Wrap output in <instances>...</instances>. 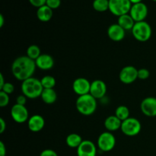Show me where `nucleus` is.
Returning a JSON list of instances; mask_svg holds the SVG:
<instances>
[{"instance_id": "423d86ee", "label": "nucleus", "mask_w": 156, "mask_h": 156, "mask_svg": "<svg viewBox=\"0 0 156 156\" xmlns=\"http://www.w3.org/2000/svg\"><path fill=\"white\" fill-rule=\"evenodd\" d=\"M122 133L127 136H135L140 133L142 129L141 123L139 120L134 117H129L122 122Z\"/></svg>"}, {"instance_id": "4be33fe9", "label": "nucleus", "mask_w": 156, "mask_h": 156, "mask_svg": "<svg viewBox=\"0 0 156 156\" xmlns=\"http://www.w3.org/2000/svg\"><path fill=\"white\" fill-rule=\"evenodd\" d=\"M82 141L83 140H82V136L77 133L69 134L66 139V143L67 146L73 149H77L82 143Z\"/></svg>"}, {"instance_id": "72a5a7b5", "label": "nucleus", "mask_w": 156, "mask_h": 156, "mask_svg": "<svg viewBox=\"0 0 156 156\" xmlns=\"http://www.w3.org/2000/svg\"><path fill=\"white\" fill-rule=\"evenodd\" d=\"M6 129V123L3 118H0V133L2 134Z\"/></svg>"}, {"instance_id": "f8f14e48", "label": "nucleus", "mask_w": 156, "mask_h": 156, "mask_svg": "<svg viewBox=\"0 0 156 156\" xmlns=\"http://www.w3.org/2000/svg\"><path fill=\"white\" fill-rule=\"evenodd\" d=\"M140 108L143 114L146 117H156V98L147 97L143 99Z\"/></svg>"}, {"instance_id": "9b49d317", "label": "nucleus", "mask_w": 156, "mask_h": 156, "mask_svg": "<svg viewBox=\"0 0 156 156\" xmlns=\"http://www.w3.org/2000/svg\"><path fill=\"white\" fill-rule=\"evenodd\" d=\"M91 83L85 78H77L73 83V89L74 92L79 96L85 95L90 93Z\"/></svg>"}, {"instance_id": "5701e85b", "label": "nucleus", "mask_w": 156, "mask_h": 156, "mask_svg": "<svg viewBox=\"0 0 156 156\" xmlns=\"http://www.w3.org/2000/svg\"><path fill=\"white\" fill-rule=\"evenodd\" d=\"M93 9L98 12H104L109 10V0H94Z\"/></svg>"}, {"instance_id": "c9c22d12", "label": "nucleus", "mask_w": 156, "mask_h": 156, "mask_svg": "<svg viewBox=\"0 0 156 156\" xmlns=\"http://www.w3.org/2000/svg\"><path fill=\"white\" fill-rule=\"evenodd\" d=\"M6 82H5V79H4V76H3L2 73H0V89L3 87V85L5 84Z\"/></svg>"}, {"instance_id": "bb28decb", "label": "nucleus", "mask_w": 156, "mask_h": 156, "mask_svg": "<svg viewBox=\"0 0 156 156\" xmlns=\"http://www.w3.org/2000/svg\"><path fill=\"white\" fill-rule=\"evenodd\" d=\"M10 101V98H9V94H6V93L3 92V91H0V107L1 108H5L7 106Z\"/></svg>"}, {"instance_id": "6e6552de", "label": "nucleus", "mask_w": 156, "mask_h": 156, "mask_svg": "<svg viewBox=\"0 0 156 156\" xmlns=\"http://www.w3.org/2000/svg\"><path fill=\"white\" fill-rule=\"evenodd\" d=\"M11 117L17 123H24L29 120V113L24 105L15 104L11 108Z\"/></svg>"}, {"instance_id": "a878e982", "label": "nucleus", "mask_w": 156, "mask_h": 156, "mask_svg": "<svg viewBox=\"0 0 156 156\" xmlns=\"http://www.w3.org/2000/svg\"><path fill=\"white\" fill-rule=\"evenodd\" d=\"M41 84L44 89L54 88L56 85V79L52 76H45L41 79Z\"/></svg>"}, {"instance_id": "2eb2a0df", "label": "nucleus", "mask_w": 156, "mask_h": 156, "mask_svg": "<svg viewBox=\"0 0 156 156\" xmlns=\"http://www.w3.org/2000/svg\"><path fill=\"white\" fill-rule=\"evenodd\" d=\"M126 30L118 24H112L108 28V36L111 41L119 42L124 39Z\"/></svg>"}, {"instance_id": "f03ea898", "label": "nucleus", "mask_w": 156, "mask_h": 156, "mask_svg": "<svg viewBox=\"0 0 156 156\" xmlns=\"http://www.w3.org/2000/svg\"><path fill=\"white\" fill-rule=\"evenodd\" d=\"M76 107L78 112L84 116H91L97 110V99L91 94L79 96L76 102Z\"/></svg>"}, {"instance_id": "20e7f679", "label": "nucleus", "mask_w": 156, "mask_h": 156, "mask_svg": "<svg viewBox=\"0 0 156 156\" xmlns=\"http://www.w3.org/2000/svg\"><path fill=\"white\" fill-rule=\"evenodd\" d=\"M131 31L133 37L140 42H146L152 34V27L146 21L136 22Z\"/></svg>"}, {"instance_id": "b1692460", "label": "nucleus", "mask_w": 156, "mask_h": 156, "mask_svg": "<svg viewBox=\"0 0 156 156\" xmlns=\"http://www.w3.org/2000/svg\"><path fill=\"white\" fill-rule=\"evenodd\" d=\"M115 116L120 119L122 122L129 117V110L125 105H120L117 107L115 111Z\"/></svg>"}, {"instance_id": "58836bf2", "label": "nucleus", "mask_w": 156, "mask_h": 156, "mask_svg": "<svg viewBox=\"0 0 156 156\" xmlns=\"http://www.w3.org/2000/svg\"><path fill=\"white\" fill-rule=\"evenodd\" d=\"M152 1H153V2H156V0H152Z\"/></svg>"}, {"instance_id": "dca6fc26", "label": "nucleus", "mask_w": 156, "mask_h": 156, "mask_svg": "<svg viewBox=\"0 0 156 156\" xmlns=\"http://www.w3.org/2000/svg\"><path fill=\"white\" fill-rule=\"evenodd\" d=\"M45 126L44 118L40 114H34L27 120V127L31 132L37 133L44 129Z\"/></svg>"}, {"instance_id": "e433bc0d", "label": "nucleus", "mask_w": 156, "mask_h": 156, "mask_svg": "<svg viewBox=\"0 0 156 156\" xmlns=\"http://www.w3.org/2000/svg\"><path fill=\"white\" fill-rule=\"evenodd\" d=\"M4 23H5V18L3 17V15H0V27H2L3 25H4Z\"/></svg>"}, {"instance_id": "c85d7f7f", "label": "nucleus", "mask_w": 156, "mask_h": 156, "mask_svg": "<svg viewBox=\"0 0 156 156\" xmlns=\"http://www.w3.org/2000/svg\"><path fill=\"white\" fill-rule=\"evenodd\" d=\"M150 76V73L147 69L142 68L138 69V79L141 80H146Z\"/></svg>"}, {"instance_id": "1a4fd4ad", "label": "nucleus", "mask_w": 156, "mask_h": 156, "mask_svg": "<svg viewBox=\"0 0 156 156\" xmlns=\"http://www.w3.org/2000/svg\"><path fill=\"white\" fill-rule=\"evenodd\" d=\"M138 79V69L133 66H124L120 72L119 79L123 84L133 83Z\"/></svg>"}, {"instance_id": "4c0bfd02", "label": "nucleus", "mask_w": 156, "mask_h": 156, "mask_svg": "<svg viewBox=\"0 0 156 156\" xmlns=\"http://www.w3.org/2000/svg\"><path fill=\"white\" fill-rule=\"evenodd\" d=\"M130 2L132 3V5L133 4H137V3H140V2H143V0H129Z\"/></svg>"}, {"instance_id": "0eeeda50", "label": "nucleus", "mask_w": 156, "mask_h": 156, "mask_svg": "<svg viewBox=\"0 0 156 156\" xmlns=\"http://www.w3.org/2000/svg\"><path fill=\"white\" fill-rule=\"evenodd\" d=\"M116 146V138L111 132H104L100 134L98 139V147L102 152H110Z\"/></svg>"}, {"instance_id": "a211bd4d", "label": "nucleus", "mask_w": 156, "mask_h": 156, "mask_svg": "<svg viewBox=\"0 0 156 156\" xmlns=\"http://www.w3.org/2000/svg\"><path fill=\"white\" fill-rule=\"evenodd\" d=\"M122 121L115 115L109 116L105 120V126L108 132H114L121 128Z\"/></svg>"}, {"instance_id": "412c9836", "label": "nucleus", "mask_w": 156, "mask_h": 156, "mask_svg": "<svg viewBox=\"0 0 156 156\" xmlns=\"http://www.w3.org/2000/svg\"><path fill=\"white\" fill-rule=\"evenodd\" d=\"M41 98L43 101L47 105H53L57 99V94L53 88L44 89Z\"/></svg>"}, {"instance_id": "cd10ccee", "label": "nucleus", "mask_w": 156, "mask_h": 156, "mask_svg": "<svg viewBox=\"0 0 156 156\" xmlns=\"http://www.w3.org/2000/svg\"><path fill=\"white\" fill-rule=\"evenodd\" d=\"M0 90H1L2 91H3V92L6 93V94H11L14 92V91H15V87H14V85H12L11 82H6L5 84L3 85V87Z\"/></svg>"}, {"instance_id": "f3484780", "label": "nucleus", "mask_w": 156, "mask_h": 156, "mask_svg": "<svg viewBox=\"0 0 156 156\" xmlns=\"http://www.w3.org/2000/svg\"><path fill=\"white\" fill-rule=\"evenodd\" d=\"M37 68L41 70H50L54 66L55 61L53 56L47 53H43L35 60Z\"/></svg>"}, {"instance_id": "aec40b11", "label": "nucleus", "mask_w": 156, "mask_h": 156, "mask_svg": "<svg viewBox=\"0 0 156 156\" xmlns=\"http://www.w3.org/2000/svg\"><path fill=\"white\" fill-rule=\"evenodd\" d=\"M135 23V21L133 19L129 14L121 15V16L118 17V20H117V24L120 27H123L125 30H132Z\"/></svg>"}, {"instance_id": "7ed1b4c3", "label": "nucleus", "mask_w": 156, "mask_h": 156, "mask_svg": "<svg viewBox=\"0 0 156 156\" xmlns=\"http://www.w3.org/2000/svg\"><path fill=\"white\" fill-rule=\"evenodd\" d=\"M21 92L27 98L35 99L41 97L44 88L40 79L31 77L21 83Z\"/></svg>"}, {"instance_id": "9d476101", "label": "nucleus", "mask_w": 156, "mask_h": 156, "mask_svg": "<svg viewBox=\"0 0 156 156\" xmlns=\"http://www.w3.org/2000/svg\"><path fill=\"white\" fill-rule=\"evenodd\" d=\"M129 14L135 21V22L145 21L148 15L147 5L143 2L132 5Z\"/></svg>"}, {"instance_id": "ddd939ff", "label": "nucleus", "mask_w": 156, "mask_h": 156, "mask_svg": "<svg viewBox=\"0 0 156 156\" xmlns=\"http://www.w3.org/2000/svg\"><path fill=\"white\" fill-rule=\"evenodd\" d=\"M107 93V85L104 81L100 79L94 80L91 83L90 88V94L93 96L95 99H101L105 96Z\"/></svg>"}, {"instance_id": "f704fd0d", "label": "nucleus", "mask_w": 156, "mask_h": 156, "mask_svg": "<svg viewBox=\"0 0 156 156\" xmlns=\"http://www.w3.org/2000/svg\"><path fill=\"white\" fill-rule=\"evenodd\" d=\"M6 155V148L3 142H0V156Z\"/></svg>"}, {"instance_id": "4468645a", "label": "nucleus", "mask_w": 156, "mask_h": 156, "mask_svg": "<svg viewBox=\"0 0 156 156\" xmlns=\"http://www.w3.org/2000/svg\"><path fill=\"white\" fill-rule=\"evenodd\" d=\"M96 155L97 147L94 143L90 140H83L77 148V156H96Z\"/></svg>"}, {"instance_id": "7c9ffc66", "label": "nucleus", "mask_w": 156, "mask_h": 156, "mask_svg": "<svg viewBox=\"0 0 156 156\" xmlns=\"http://www.w3.org/2000/svg\"><path fill=\"white\" fill-rule=\"evenodd\" d=\"M28 1L30 3V5H32L34 7L37 8V9L43 5H45L46 2H47V0H28Z\"/></svg>"}, {"instance_id": "6ab92c4d", "label": "nucleus", "mask_w": 156, "mask_h": 156, "mask_svg": "<svg viewBox=\"0 0 156 156\" xmlns=\"http://www.w3.org/2000/svg\"><path fill=\"white\" fill-rule=\"evenodd\" d=\"M53 15V9L48 7L47 5L38 8L37 10V17L42 22H47V21H50Z\"/></svg>"}, {"instance_id": "2f4dec72", "label": "nucleus", "mask_w": 156, "mask_h": 156, "mask_svg": "<svg viewBox=\"0 0 156 156\" xmlns=\"http://www.w3.org/2000/svg\"><path fill=\"white\" fill-rule=\"evenodd\" d=\"M40 156H58L57 153L53 149H44L40 154Z\"/></svg>"}, {"instance_id": "39448f33", "label": "nucleus", "mask_w": 156, "mask_h": 156, "mask_svg": "<svg viewBox=\"0 0 156 156\" xmlns=\"http://www.w3.org/2000/svg\"><path fill=\"white\" fill-rule=\"evenodd\" d=\"M131 7L132 3L129 0H109V11L115 16L129 14Z\"/></svg>"}, {"instance_id": "393cba45", "label": "nucleus", "mask_w": 156, "mask_h": 156, "mask_svg": "<svg viewBox=\"0 0 156 156\" xmlns=\"http://www.w3.org/2000/svg\"><path fill=\"white\" fill-rule=\"evenodd\" d=\"M42 54L41 52V49L38 46L34 45H30L27 47V56L33 60H36Z\"/></svg>"}, {"instance_id": "473e14b6", "label": "nucleus", "mask_w": 156, "mask_h": 156, "mask_svg": "<svg viewBox=\"0 0 156 156\" xmlns=\"http://www.w3.org/2000/svg\"><path fill=\"white\" fill-rule=\"evenodd\" d=\"M26 101H27V97L24 96L23 94H21V95H18L16 98V104H18V105L25 106Z\"/></svg>"}, {"instance_id": "f257e3e1", "label": "nucleus", "mask_w": 156, "mask_h": 156, "mask_svg": "<svg viewBox=\"0 0 156 156\" xmlns=\"http://www.w3.org/2000/svg\"><path fill=\"white\" fill-rule=\"evenodd\" d=\"M37 66L34 60L27 56L16 58L12 64V73L14 77L18 81H24L33 76Z\"/></svg>"}, {"instance_id": "c756f323", "label": "nucleus", "mask_w": 156, "mask_h": 156, "mask_svg": "<svg viewBox=\"0 0 156 156\" xmlns=\"http://www.w3.org/2000/svg\"><path fill=\"white\" fill-rule=\"evenodd\" d=\"M46 5L53 10L56 9L61 5V0H47Z\"/></svg>"}]
</instances>
